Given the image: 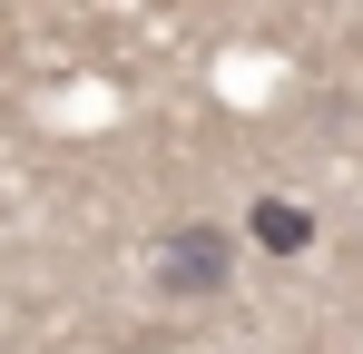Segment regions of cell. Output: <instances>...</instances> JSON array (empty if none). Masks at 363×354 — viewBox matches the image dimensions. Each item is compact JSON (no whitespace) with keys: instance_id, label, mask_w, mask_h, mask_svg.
I'll return each mask as SVG.
<instances>
[{"instance_id":"1","label":"cell","mask_w":363,"mask_h":354,"mask_svg":"<svg viewBox=\"0 0 363 354\" xmlns=\"http://www.w3.org/2000/svg\"><path fill=\"white\" fill-rule=\"evenodd\" d=\"M157 295H177V305H196V295H216L226 276H236V236L226 227H206V217H186V227L157 236Z\"/></svg>"},{"instance_id":"2","label":"cell","mask_w":363,"mask_h":354,"mask_svg":"<svg viewBox=\"0 0 363 354\" xmlns=\"http://www.w3.org/2000/svg\"><path fill=\"white\" fill-rule=\"evenodd\" d=\"M245 236H255L265 256H304V246H314V217H304L295 197H255V207H245Z\"/></svg>"}]
</instances>
